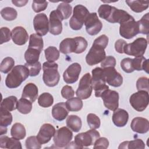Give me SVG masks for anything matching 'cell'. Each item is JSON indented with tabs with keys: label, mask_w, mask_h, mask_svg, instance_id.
<instances>
[{
	"label": "cell",
	"mask_w": 149,
	"mask_h": 149,
	"mask_svg": "<svg viewBox=\"0 0 149 149\" xmlns=\"http://www.w3.org/2000/svg\"><path fill=\"white\" fill-rule=\"evenodd\" d=\"M127 42L123 39H119L115 43V49L119 54L123 53V49Z\"/></svg>",
	"instance_id": "56"
},
{
	"label": "cell",
	"mask_w": 149,
	"mask_h": 149,
	"mask_svg": "<svg viewBox=\"0 0 149 149\" xmlns=\"http://www.w3.org/2000/svg\"><path fill=\"white\" fill-rule=\"evenodd\" d=\"M17 99L15 96H9L4 98L1 103V108L9 111L17 109Z\"/></svg>",
	"instance_id": "35"
},
{
	"label": "cell",
	"mask_w": 149,
	"mask_h": 149,
	"mask_svg": "<svg viewBox=\"0 0 149 149\" xmlns=\"http://www.w3.org/2000/svg\"><path fill=\"white\" fill-rule=\"evenodd\" d=\"M25 144L27 149H39L41 148V144L38 141L37 136H34L27 137Z\"/></svg>",
	"instance_id": "45"
},
{
	"label": "cell",
	"mask_w": 149,
	"mask_h": 149,
	"mask_svg": "<svg viewBox=\"0 0 149 149\" xmlns=\"http://www.w3.org/2000/svg\"><path fill=\"white\" fill-rule=\"evenodd\" d=\"M74 94V91L72 87L70 86L66 85L63 86L61 90V95L62 97L65 99H70L73 97Z\"/></svg>",
	"instance_id": "53"
},
{
	"label": "cell",
	"mask_w": 149,
	"mask_h": 149,
	"mask_svg": "<svg viewBox=\"0 0 149 149\" xmlns=\"http://www.w3.org/2000/svg\"><path fill=\"white\" fill-rule=\"evenodd\" d=\"M100 133L95 129H91L86 132L80 133L74 137V143L79 148L88 147L94 144L100 137Z\"/></svg>",
	"instance_id": "7"
},
{
	"label": "cell",
	"mask_w": 149,
	"mask_h": 149,
	"mask_svg": "<svg viewBox=\"0 0 149 149\" xmlns=\"http://www.w3.org/2000/svg\"><path fill=\"white\" fill-rule=\"evenodd\" d=\"M84 25L87 33L90 36L97 34L102 28V23L95 12L89 13L85 20Z\"/></svg>",
	"instance_id": "12"
},
{
	"label": "cell",
	"mask_w": 149,
	"mask_h": 149,
	"mask_svg": "<svg viewBox=\"0 0 149 149\" xmlns=\"http://www.w3.org/2000/svg\"><path fill=\"white\" fill-rule=\"evenodd\" d=\"M12 115L10 111L1 108L0 128H7L12 122Z\"/></svg>",
	"instance_id": "38"
},
{
	"label": "cell",
	"mask_w": 149,
	"mask_h": 149,
	"mask_svg": "<svg viewBox=\"0 0 149 149\" xmlns=\"http://www.w3.org/2000/svg\"><path fill=\"white\" fill-rule=\"evenodd\" d=\"M91 84L97 97H101L103 91L109 89L108 86L105 84L106 80L103 72V69L97 67L92 70Z\"/></svg>",
	"instance_id": "4"
},
{
	"label": "cell",
	"mask_w": 149,
	"mask_h": 149,
	"mask_svg": "<svg viewBox=\"0 0 149 149\" xmlns=\"http://www.w3.org/2000/svg\"><path fill=\"white\" fill-rule=\"evenodd\" d=\"M44 54L45 59L49 62H54L59 58V51L55 47H48L44 50Z\"/></svg>",
	"instance_id": "39"
},
{
	"label": "cell",
	"mask_w": 149,
	"mask_h": 149,
	"mask_svg": "<svg viewBox=\"0 0 149 149\" xmlns=\"http://www.w3.org/2000/svg\"><path fill=\"white\" fill-rule=\"evenodd\" d=\"M11 38L15 44L18 45H23L27 42L29 35L24 27L17 26L12 29Z\"/></svg>",
	"instance_id": "19"
},
{
	"label": "cell",
	"mask_w": 149,
	"mask_h": 149,
	"mask_svg": "<svg viewBox=\"0 0 149 149\" xmlns=\"http://www.w3.org/2000/svg\"><path fill=\"white\" fill-rule=\"evenodd\" d=\"M81 69V66L79 63L75 62L71 64L63 74L64 81L67 84H73L76 82L79 79Z\"/></svg>",
	"instance_id": "17"
},
{
	"label": "cell",
	"mask_w": 149,
	"mask_h": 149,
	"mask_svg": "<svg viewBox=\"0 0 149 149\" xmlns=\"http://www.w3.org/2000/svg\"><path fill=\"white\" fill-rule=\"evenodd\" d=\"M89 13L88 9L84 6L82 5L75 6L73 9V16L69 20L70 28L74 30L81 29Z\"/></svg>",
	"instance_id": "5"
},
{
	"label": "cell",
	"mask_w": 149,
	"mask_h": 149,
	"mask_svg": "<svg viewBox=\"0 0 149 149\" xmlns=\"http://www.w3.org/2000/svg\"><path fill=\"white\" fill-rule=\"evenodd\" d=\"M66 125L74 132H78L81 129L82 122L80 118L77 115H71L68 116Z\"/></svg>",
	"instance_id": "28"
},
{
	"label": "cell",
	"mask_w": 149,
	"mask_h": 149,
	"mask_svg": "<svg viewBox=\"0 0 149 149\" xmlns=\"http://www.w3.org/2000/svg\"><path fill=\"white\" fill-rule=\"evenodd\" d=\"M38 92V87L35 84L33 83H27L24 87L22 92V98H26L33 103L37 98Z\"/></svg>",
	"instance_id": "25"
},
{
	"label": "cell",
	"mask_w": 149,
	"mask_h": 149,
	"mask_svg": "<svg viewBox=\"0 0 149 149\" xmlns=\"http://www.w3.org/2000/svg\"><path fill=\"white\" fill-rule=\"evenodd\" d=\"M115 65H116V59L112 56H106L105 59L101 63V66L102 69L107 67L115 68Z\"/></svg>",
	"instance_id": "54"
},
{
	"label": "cell",
	"mask_w": 149,
	"mask_h": 149,
	"mask_svg": "<svg viewBox=\"0 0 149 149\" xmlns=\"http://www.w3.org/2000/svg\"><path fill=\"white\" fill-rule=\"evenodd\" d=\"M55 131L53 125L50 123H44L40 127L37 138L41 144L47 143L54 136Z\"/></svg>",
	"instance_id": "18"
},
{
	"label": "cell",
	"mask_w": 149,
	"mask_h": 149,
	"mask_svg": "<svg viewBox=\"0 0 149 149\" xmlns=\"http://www.w3.org/2000/svg\"><path fill=\"white\" fill-rule=\"evenodd\" d=\"M148 92L141 90L133 93L129 98V102L134 109L142 112L148 105Z\"/></svg>",
	"instance_id": "8"
},
{
	"label": "cell",
	"mask_w": 149,
	"mask_h": 149,
	"mask_svg": "<svg viewBox=\"0 0 149 149\" xmlns=\"http://www.w3.org/2000/svg\"><path fill=\"white\" fill-rule=\"evenodd\" d=\"M112 8V6L108 4L101 5L98 9V13L99 16L101 18L107 20L110 15Z\"/></svg>",
	"instance_id": "46"
},
{
	"label": "cell",
	"mask_w": 149,
	"mask_h": 149,
	"mask_svg": "<svg viewBox=\"0 0 149 149\" xmlns=\"http://www.w3.org/2000/svg\"><path fill=\"white\" fill-rule=\"evenodd\" d=\"M29 75V70L25 65H16L7 75L5 79V84L9 88H17Z\"/></svg>",
	"instance_id": "2"
},
{
	"label": "cell",
	"mask_w": 149,
	"mask_h": 149,
	"mask_svg": "<svg viewBox=\"0 0 149 149\" xmlns=\"http://www.w3.org/2000/svg\"><path fill=\"white\" fill-rule=\"evenodd\" d=\"M138 33H139L138 24L133 16L120 24L119 34L122 37L126 39H130Z\"/></svg>",
	"instance_id": "10"
},
{
	"label": "cell",
	"mask_w": 149,
	"mask_h": 149,
	"mask_svg": "<svg viewBox=\"0 0 149 149\" xmlns=\"http://www.w3.org/2000/svg\"><path fill=\"white\" fill-rule=\"evenodd\" d=\"M63 19L61 17L56 10H52L49 15V31L51 34L56 36L62 33Z\"/></svg>",
	"instance_id": "16"
},
{
	"label": "cell",
	"mask_w": 149,
	"mask_h": 149,
	"mask_svg": "<svg viewBox=\"0 0 149 149\" xmlns=\"http://www.w3.org/2000/svg\"><path fill=\"white\" fill-rule=\"evenodd\" d=\"M1 16L6 20L12 21L15 20L17 16V12L13 8L5 7L1 10Z\"/></svg>",
	"instance_id": "42"
},
{
	"label": "cell",
	"mask_w": 149,
	"mask_h": 149,
	"mask_svg": "<svg viewBox=\"0 0 149 149\" xmlns=\"http://www.w3.org/2000/svg\"><path fill=\"white\" fill-rule=\"evenodd\" d=\"M145 148V144L141 139H137L131 141H123L120 144L118 148H129V149H136L140 148L143 149Z\"/></svg>",
	"instance_id": "31"
},
{
	"label": "cell",
	"mask_w": 149,
	"mask_h": 149,
	"mask_svg": "<svg viewBox=\"0 0 149 149\" xmlns=\"http://www.w3.org/2000/svg\"><path fill=\"white\" fill-rule=\"evenodd\" d=\"M108 44V37L102 34L94 41L91 48L86 56V63L93 66L101 62L106 57L105 48Z\"/></svg>",
	"instance_id": "1"
},
{
	"label": "cell",
	"mask_w": 149,
	"mask_h": 149,
	"mask_svg": "<svg viewBox=\"0 0 149 149\" xmlns=\"http://www.w3.org/2000/svg\"><path fill=\"white\" fill-rule=\"evenodd\" d=\"M0 147L2 148H19L22 149V144L17 140L14 137L9 138L6 136H1Z\"/></svg>",
	"instance_id": "26"
},
{
	"label": "cell",
	"mask_w": 149,
	"mask_h": 149,
	"mask_svg": "<svg viewBox=\"0 0 149 149\" xmlns=\"http://www.w3.org/2000/svg\"><path fill=\"white\" fill-rule=\"evenodd\" d=\"M11 38V32L9 28L3 27L1 28V41L0 44L8 42Z\"/></svg>",
	"instance_id": "51"
},
{
	"label": "cell",
	"mask_w": 149,
	"mask_h": 149,
	"mask_svg": "<svg viewBox=\"0 0 149 149\" xmlns=\"http://www.w3.org/2000/svg\"><path fill=\"white\" fill-rule=\"evenodd\" d=\"M41 51L38 49L28 48L24 53V59L28 64H33L38 62Z\"/></svg>",
	"instance_id": "32"
},
{
	"label": "cell",
	"mask_w": 149,
	"mask_h": 149,
	"mask_svg": "<svg viewBox=\"0 0 149 149\" xmlns=\"http://www.w3.org/2000/svg\"><path fill=\"white\" fill-rule=\"evenodd\" d=\"M15 65V61L11 57H6L1 62L0 70L3 73H8L11 70Z\"/></svg>",
	"instance_id": "43"
},
{
	"label": "cell",
	"mask_w": 149,
	"mask_h": 149,
	"mask_svg": "<svg viewBox=\"0 0 149 149\" xmlns=\"http://www.w3.org/2000/svg\"><path fill=\"white\" fill-rule=\"evenodd\" d=\"M87 121L89 127L93 129L99 128L101 125L100 118L94 113H88L87 116Z\"/></svg>",
	"instance_id": "44"
},
{
	"label": "cell",
	"mask_w": 149,
	"mask_h": 149,
	"mask_svg": "<svg viewBox=\"0 0 149 149\" xmlns=\"http://www.w3.org/2000/svg\"><path fill=\"white\" fill-rule=\"evenodd\" d=\"M33 25L36 32L40 36L46 35L49 29L48 17L44 13H39L35 16L33 19Z\"/></svg>",
	"instance_id": "14"
},
{
	"label": "cell",
	"mask_w": 149,
	"mask_h": 149,
	"mask_svg": "<svg viewBox=\"0 0 149 149\" xmlns=\"http://www.w3.org/2000/svg\"><path fill=\"white\" fill-rule=\"evenodd\" d=\"M68 113L69 110L64 102L56 104L52 108V115L55 120L58 121L64 120L68 116Z\"/></svg>",
	"instance_id": "23"
},
{
	"label": "cell",
	"mask_w": 149,
	"mask_h": 149,
	"mask_svg": "<svg viewBox=\"0 0 149 149\" xmlns=\"http://www.w3.org/2000/svg\"><path fill=\"white\" fill-rule=\"evenodd\" d=\"M54 102V98L49 93H43L38 98V104L43 108L51 107Z\"/></svg>",
	"instance_id": "41"
},
{
	"label": "cell",
	"mask_w": 149,
	"mask_h": 149,
	"mask_svg": "<svg viewBox=\"0 0 149 149\" xmlns=\"http://www.w3.org/2000/svg\"><path fill=\"white\" fill-rule=\"evenodd\" d=\"M93 86L91 84V77L89 73L83 76L79 81L76 94L77 97L81 100L88 98L92 93Z\"/></svg>",
	"instance_id": "9"
},
{
	"label": "cell",
	"mask_w": 149,
	"mask_h": 149,
	"mask_svg": "<svg viewBox=\"0 0 149 149\" xmlns=\"http://www.w3.org/2000/svg\"><path fill=\"white\" fill-rule=\"evenodd\" d=\"M12 2L13 5H15L17 7H22L26 5V3L28 2L27 0H13L12 1Z\"/></svg>",
	"instance_id": "57"
},
{
	"label": "cell",
	"mask_w": 149,
	"mask_h": 149,
	"mask_svg": "<svg viewBox=\"0 0 149 149\" xmlns=\"http://www.w3.org/2000/svg\"><path fill=\"white\" fill-rule=\"evenodd\" d=\"M24 65L29 69L30 76H36L38 75L41 69V65L40 62H37L33 64H28L26 63Z\"/></svg>",
	"instance_id": "47"
},
{
	"label": "cell",
	"mask_w": 149,
	"mask_h": 149,
	"mask_svg": "<svg viewBox=\"0 0 149 149\" xmlns=\"http://www.w3.org/2000/svg\"><path fill=\"white\" fill-rule=\"evenodd\" d=\"M137 22L138 24L139 33L148 36L149 33V13H147Z\"/></svg>",
	"instance_id": "40"
},
{
	"label": "cell",
	"mask_w": 149,
	"mask_h": 149,
	"mask_svg": "<svg viewBox=\"0 0 149 149\" xmlns=\"http://www.w3.org/2000/svg\"><path fill=\"white\" fill-rule=\"evenodd\" d=\"M126 3L136 13H140L146 10L149 4L148 1H126Z\"/></svg>",
	"instance_id": "27"
},
{
	"label": "cell",
	"mask_w": 149,
	"mask_h": 149,
	"mask_svg": "<svg viewBox=\"0 0 149 149\" xmlns=\"http://www.w3.org/2000/svg\"><path fill=\"white\" fill-rule=\"evenodd\" d=\"M101 97L104 106L108 109L114 111L119 106V94L117 91L109 89L102 92Z\"/></svg>",
	"instance_id": "13"
},
{
	"label": "cell",
	"mask_w": 149,
	"mask_h": 149,
	"mask_svg": "<svg viewBox=\"0 0 149 149\" xmlns=\"http://www.w3.org/2000/svg\"><path fill=\"white\" fill-rule=\"evenodd\" d=\"M132 17V16L127 12L112 6L110 15L109 16L107 21L112 23H118L120 24L129 19Z\"/></svg>",
	"instance_id": "20"
},
{
	"label": "cell",
	"mask_w": 149,
	"mask_h": 149,
	"mask_svg": "<svg viewBox=\"0 0 149 149\" xmlns=\"http://www.w3.org/2000/svg\"><path fill=\"white\" fill-rule=\"evenodd\" d=\"M61 17L64 19H68L72 14V6L67 2H63L61 3L56 9Z\"/></svg>",
	"instance_id": "37"
},
{
	"label": "cell",
	"mask_w": 149,
	"mask_h": 149,
	"mask_svg": "<svg viewBox=\"0 0 149 149\" xmlns=\"http://www.w3.org/2000/svg\"><path fill=\"white\" fill-rule=\"evenodd\" d=\"M77 42L74 38H66L63 40L59 44V51L63 54L74 52L76 54Z\"/></svg>",
	"instance_id": "22"
},
{
	"label": "cell",
	"mask_w": 149,
	"mask_h": 149,
	"mask_svg": "<svg viewBox=\"0 0 149 149\" xmlns=\"http://www.w3.org/2000/svg\"><path fill=\"white\" fill-rule=\"evenodd\" d=\"M48 6V2L46 1H36L34 0L32 3V8L33 10L38 13L46 9Z\"/></svg>",
	"instance_id": "49"
},
{
	"label": "cell",
	"mask_w": 149,
	"mask_h": 149,
	"mask_svg": "<svg viewBox=\"0 0 149 149\" xmlns=\"http://www.w3.org/2000/svg\"><path fill=\"white\" fill-rule=\"evenodd\" d=\"M129 114L123 109H117L114 111L112 115V121L117 127H123L127 123Z\"/></svg>",
	"instance_id": "24"
},
{
	"label": "cell",
	"mask_w": 149,
	"mask_h": 149,
	"mask_svg": "<svg viewBox=\"0 0 149 149\" xmlns=\"http://www.w3.org/2000/svg\"><path fill=\"white\" fill-rule=\"evenodd\" d=\"M65 104L69 111L72 112L79 111L81 109L83 105L81 99L79 97H72L68 99Z\"/></svg>",
	"instance_id": "33"
},
{
	"label": "cell",
	"mask_w": 149,
	"mask_h": 149,
	"mask_svg": "<svg viewBox=\"0 0 149 149\" xmlns=\"http://www.w3.org/2000/svg\"><path fill=\"white\" fill-rule=\"evenodd\" d=\"M109 146L108 140L105 137L98 138L94 144V148H107Z\"/></svg>",
	"instance_id": "55"
},
{
	"label": "cell",
	"mask_w": 149,
	"mask_h": 149,
	"mask_svg": "<svg viewBox=\"0 0 149 149\" xmlns=\"http://www.w3.org/2000/svg\"><path fill=\"white\" fill-rule=\"evenodd\" d=\"M75 38L77 42V50L76 54H81L87 48L88 45L87 41L82 37H76Z\"/></svg>",
	"instance_id": "52"
},
{
	"label": "cell",
	"mask_w": 149,
	"mask_h": 149,
	"mask_svg": "<svg viewBox=\"0 0 149 149\" xmlns=\"http://www.w3.org/2000/svg\"><path fill=\"white\" fill-rule=\"evenodd\" d=\"M58 68V65L54 62L47 61L42 64V80L46 86L52 87L58 84L60 79Z\"/></svg>",
	"instance_id": "3"
},
{
	"label": "cell",
	"mask_w": 149,
	"mask_h": 149,
	"mask_svg": "<svg viewBox=\"0 0 149 149\" xmlns=\"http://www.w3.org/2000/svg\"><path fill=\"white\" fill-rule=\"evenodd\" d=\"M120 67L126 73H132L134 70L132 65V59L130 58L123 59L120 62Z\"/></svg>",
	"instance_id": "48"
},
{
	"label": "cell",
	"mask_w": 149,
	"mask_h": 149,
	"mask_svg": "<svg viewBox=\"0 0 149 149\" xmlns=\"http://www.w3.org/2000/svg\"><path fill=\"white\" fill-rule=\"evenodd\" d=\"M130 127L134 132L140 134L146 133L149 130L148 120L142 117H136L132 120Z\"/></svg>",
	"instance_id": "21"
},
{
	"label": "cell",
	"mask_w": 149,
	"mask_h": 149,
	"mask_svg": "<svg viewBox=\"0 0 149 149\" xmlns=\"http://www.w3.org/2000/svg\"><path fill=\"white\" fill-rule=\"evenodd\" d=\"M26 134V129L23 125L20 123H15L10 130V135L12 137L17 139H23Z\"/></svg>",
	"instance_id": "30"
},
{
	"label": "cell",
	"mask_w": 149,
	"mask_h": 149,
	"mask_svg": "<svg viewBox=\"0 0 149 149\" xmlns=\"http://www.w3.org/2000/svg\"><path fill=\"white\" fill-rule=\"evenodd\" d=\"M132 65L134 70L138 71L143 70L148 73V59H146L143 56L132 59Z\"/></svg>",
	"instance_id": "29"
},
{
	"label": "cell",
	"mask_w": 149,
	"mask_h": 149,
	"mask_svg": "<svg viewBox=\"0 0 149 149\" xmlns=\"http://www.w3.org/2000/svg\"><path fill=\"white\" fill-rule=\"evenodd\" d=\"M106 82L110 86L115 87L120 86L123 83V77L114 67L103 68Z\"/></svg>",
	"instance_id": "15"
},
{
	"label": "cell",
	"mask_w": 149,
	"mask_h": 149,
	"mask_svg": "<svg viewBox=\"0 0 149 149\" xmlns=\"http://www.w3.org/2000/svg\"><path fill=\"white\" fill-rule=\"evenodd\" d=\"M73 133L69 127L63 126L55 131L54 136V142L59 148L65 147L72 140Z\"/></svg>",
	"instance_id": "11"
},
{
	"label": "cell",
	"mask_w": 149,
	"mask_h": 149,
	"mask_svg": "<svg viewBox=\"0 0 149 149\" xmlns=\"http://www.w3.org/2000/svg\"><path fill=\"white\" fill-rule=\"evenodd\" d=\"M136 87L138 91H146L148 92V79L146 77H141L136 82Z\"/></svg>",
	"instance_id": "50"
},
{
	"label": "cell",
	"mask_w": 149,
	"mask_h": 149,
	"mask_svg": "<svg viewBox=\"0 0 149 149\" xmlns=\"http://www.w3.org/2000/svg\"><path fill=\"white\" fill-rule=\"evenodd\" d=\"M17 109L21 113L27 114L32 109V102L26 98H21L17 101Z\"/></svg>",
	"instance_id": "36"
},
{
	"label": "cell",
	"mask_w": 149,
	"mask_h": 149,
	"mask_svg": "<svg viewBox=\"0 0 149 149\" xmlns=\"http://www.w3.org/2000/svg\"><path fill=\"white\" fill-rule=\"evenodd\" d=\"M147 47V40L143 37L136 39L132 43L126 44L123 49V53L135 57L141 56L145 53Z\"/></svg>",
	"instance_id": "6"
},
{
	"label": "cell",
	"mask_w": 149,
	"mask_h": 149,
	"mask_svg": "<svg viewBox=\"0 0 149 149\" xmlns=\"http://www.w3.org/2000/svg\"><path fill=\"white\" fill-rule=\"evenodd\" d=\"M44 46L43 40L41 36L37 34H31L29 37V47L42 51Z\"/></svg>",
	"instance_id": "34"
}]
</instances>
